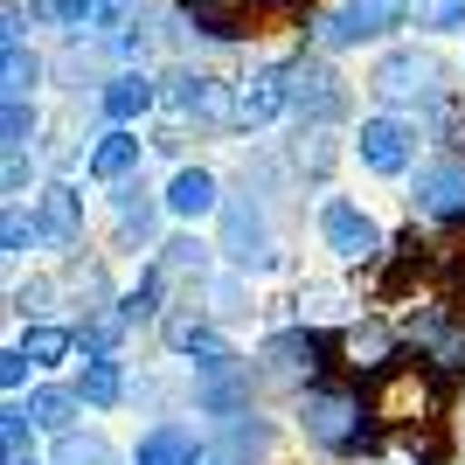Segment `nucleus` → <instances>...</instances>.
Masks as SVG:
<instances>
[{"label":"nucleus","instance_id":"3","mask_svg":"<svg viewBox=\"0 0 465 465\" xmlns=\"http://www.w3.org/2000/svg\"><path fill=\"white\" fill-rule=\"evenodd\" d=\"M417 28H430V35H459V28H465V0H417Z\"/></svg>","mask_w":465,"mask_h":465},{"label":"nucleus","instance_id":"4","mask_svg":"<svg viewBox=\"0 0 465 465\" xmlns=\"http://www.w3.org/2000/svg\"><path fill=\"white\" fill-rule=\"evenodd\" d=\"M146 97H153V84H146V77H112V91H104V104H112L118 118H133L139 104H146Z\"/></svg>","mask_w":465,"mask_h":465},{"label":"nucleus","instance_id":"1","mask_svg":"<svg viewBox=\"0 0 465 465\" xmlns=\"http://www.w3.org/2000/svg\"><path fill=\"white\" fill-rule=\"evenodd\" d=\"M369 84H375V97H389V104H417V97H438L445 63L430 56V49H389Z\"/></svg>","mask_w":465,"mask_h":465},{"label":"nucleus","instance_id":"2","mask_svg":"<svg viewBox=\"0 0 465 465\" xmlns=\"http://www.w3.org/2000/svg\"><path fill=\"white\" fill-rule=\"evenodd\" d=\"M410 21H417V0H348V7L327 21V42L333 49H348V42H382V35H396V28H410Z\"/></svg>","mask_w":465,"mask_h":465}]
</instances>
